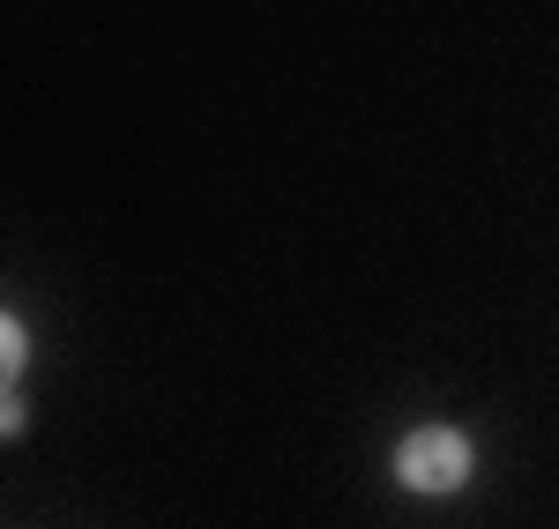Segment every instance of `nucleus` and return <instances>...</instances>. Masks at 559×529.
Returning <instances> with one entry per match:
<instances>
[{
  "instance_id": "obj_1",
  "label": "nucleus",
  "mask_w": 559,
  "mask_h": 529,
  "mask_svg": "<svg viewBox=\"0 0 559 529\" xmlns=\"http://www.w3.org/2000/svg\"><path fill=\"white\" fill-rule=\"evenodd\" d=\"M471 462L477 455L455 425H418L403 441V455H395V478H403V492H455L471 478Z\"/></svg>"
},
{
  "instance_id": "obj_2",
  "label": "nucleus",
  "mask_w": 559,
  "mask_h": 529,
  "mask_svg": "<svg viewBox=\"0 0 559 529\" xmlns=\"http://www.w3.org/2000/svg\"><path fill=\"white\" fill-rule=\"evenodd\" d=\"M15 373H23V328H15V313H0V396L15 388Z\"/></svg>"
},
{
  "instance_id": "obj_3",
  "label": "nucleus",
  "mask_w": 559,
  "mask_h": 529,
  "mask_svg": "<svg viewBox=\"0 0 559 529\" xmlns=\"http://www.w3.org/2000/svg\"><path fill=\"white\" fill-rule=\"evenodd\" d=\"M15 425H23V402H15V396H0V441H8Z\"/></svg>"
}]
</instances>
